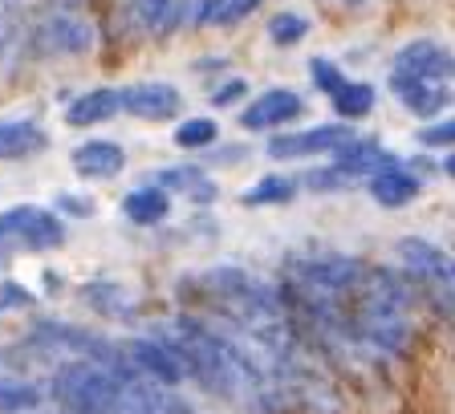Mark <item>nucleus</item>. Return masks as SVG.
Wrapping results in <instances>:
<instances>
[{"instance_id":"nucleus-2","label":"nucleus","mask_w":455,"mask_h":414,"mask_svg":"<svg viewBox=\"0 0 455 414\" xmlns=\"http://www.w3.org/2000/svg\"><path fill=\"white\" fill-rule=\"evenodd\" d=\"M98 41L94 20L85 17L82 9H41L33 17V28H28V49L37 57H82L90 53Z\"/></svg>"},{"instance_id":"nucleus-35","label":"nucleus","mask_w":455,"mask_h":414,"mask_svg":"<svg viewBox=\"0 0 455 414\" xmlns=\"http://www.w3.org/2000/svg\"><path fill=\"white\" fill-rule=\"evenodd\" d=\"M0 53H4V45H0Z\"/></svg>"},{"instance_id":"nucleus-22","label":"nucleus","mask_w":455,"mask_h":414,"mask_svg":"<svg viewBox=\"0 0 455 414\" xmlns=\"http://www.w3.org/2000/svg\"><path fill=\"white\" fill-rule=\"evenodd\" d=\"M268 37H273V45H276V49H293V45H301V41L309 37V17H301V12H293V9L276 12V17L268 20Z\"/></svg>"},{"instance_id":"nucleus-4","label":"nucleus","mask_w":455,"mask_h":414,"mask_svg":"<svg viewBox=\"0 0 455 414\" xmlns=\"http://www.w3.org/2000/svg\"><path fill=\"white\" fill-rule=\"evenodd\" d=\"M390 69H395V74H407V77H419V82L451 85L455 82V49L435 37L403 41V45L390 53Z\"/></svg>"},{"instance_id":"nucleus-14","label":"nucleus","mask_w":455,"mask_h":414,"mask_svg":"<svg viewBox=\"0 0 455 414\" xmlns=\"http://www.w3.org/2000/svg\"><path fill=\"white\" fill-rule=\"evenodd\" d=\"M49 147V134L33 118H0V159H28Z\"/></svg>"},{"instance_id":"nucleus-29","label":"nucleus","mask_w":455,"mask_h":414,"mask_svg":"<svg viewBox=\"0 0 455 414\" xmlns=\"http://www.w3.org/2000/svg\"><path fill=\"white\" fill-rule=\"evenodd\" d=\"M244 94H248L244 77H228L224 85H216V90H212V106H220V110H224V106H236Z\"/></svg>"},{"instance_id":"nucleus-32","label":"nucleus","mask_w":455,"mask_h":414,"mask_svg":"<svg viewBox=\"0 0 455 414\" xmlns=\"http://www.w3.org/2000/svg\"><path fill=\"white\" fill-rule=\"evenodd\" d=\"M439 171H443L447 179H455V151H447V159L439 163Z\"/></svg>"},{"instance_id":"nucleus-33","label":"nucleus","mask_w":455,"mask_h":414,"mask_svg":"<svg viewBox=\"0 0 455 414\" xmlns=\"http://www.w3.org/2000/svg\"><path fill=\"white\" fill-rule=\"evenodd\" d=\"M4 378H17V374H12V358H9V354H0V382H4Z\"/></svg>"},{"instance_id":"nucleus-9","label":"nucleus","mask_w":455,"mask_h":414,"mask_svg":"<svg viewBox=\"0 0 455 414\" xmlns=\"http://www.w3.org/2000/svg\"><path fill=\"white\" fill-rule=\"evenodd\" d=\"M395 256L403 260L415 281H439V284H451V264L455 256L443 252L435 240H423V235H403L395 244Z\"/></svg>"},{"instance_id":"nucleus-19","label":"nucleus","mask_w":455,"mask_h":414,"mask_svg":"<svg viewBox=\"0 0 455 414\" xmlns=\"http://www.w3.org/2000/svg\"><path fill=\"white\" fill-rule=\"evenodd\" d=\"M220 142V123L216 118H183L175 126V147L180 151H208Z\"/></svg>"},{"instance_id":"nucleus-31","label":"nucleus","mask_w":455,"mask_h":414,"mask_svg":"<svg viewBox=\"0 0 455 414\" xmlns=\"http://www.w3.org/2000/svg\"><path fill=\"white\" fill-rule=\"evenodd\" d=\"M228 0H196V12H191V20L196 25H216L220 9H224Z\"/></svg>"},{"instance_id":"nucleus-1","label":"nucleus","mask_w":455,"mask_h":414,"mask_svg":"<svg viewBox=\"0 0 455 414\" xmlns=\"http://www.w3.org/2000/svg\"><path fill=\"white\" fill-rule=\"evenodd\" d=\"M131 378L94 358H69L49 378V398L66 414H114Z\"/></svg>"},{"instance_id":"nucleus-3","label":"nucleus","mask_w":455,"mask_h":414,"mask_svg":"<svg viewBox=\"0 0 455 414\" xmlns=\"http://www.w3.org/2000/svg\"><path fill=\"white\" fill-rule=\"evenodd\" d=\"M9 244H20L25 252H49V248L66 244V224L57 219V211L37 203H17L9 211H0V252Z\"/></svg>"},{"instance_id":"nucleus-15","label":"nucleus","mask_w":455,"mask_h":414,"mask_svg":"<svg viewBox=\"0 0 455 414\" xmlns=\"http://www.w3.org/2000/svg\"><path fill=\"white\" fill-rule=\"evenodd\" d=\"M123 216L139 227H155L171 216V195L159 187V183H151V187H134L131 195L123 199Z\"/></svg>"},{"instance_id":"nucleus-36","label":"nucleus","mask_w":455,"mask_h":414,"mask_svg":"<svg viewBox=\"0 0 455 414\" xmlns=\"http://www.w3.org/2000/svg\"><path fill=\"white\" fill-rule=\"evenodd\" d=\"M0 256H4V252H0Z\"/></svg>"},{"instance_id":"nucleus-18","label":"nucleus","mask_w":455,"mask_h":414,"mask_svg":"<svg viewBox=\"0 0 455 414\" xmlns=\"http://www.w3.org/2000/svg\"><path fill=\"white\" fill-rule=\"evenodd\" d=\"M374 106H379V90L370 82H346L333 94V110H338L341 123H362L374 114Z\"/></svg>"},{"instance_id":"nucleus-26","label":"nucleus","mask_w":455,"mask_h":414,"mask_svg":"<svg viewBox=\"0 0 455 414\" xmlns=\"http://www.w3.org/2000/svg\"><path fill=\"white\" fill-rule=\"evenodd\" d=\"M309 77H313V85L317 90H325V94H338L341 85H346V74H341V66L338 61H330V57H313L309 61Z\"/></svg>"},{"instance_id":"nucleus-24","label":"nucleus","mask_w":455,"mask_h":414,"mask_svg":"<svg viewBox=\"0 0 455 414\" xmlns=\"http://www.w3.org/2000/svg\"><path fill=\"white\" fill-rule=\"evenodd\" d=\"M419 147L423 151H455V114H443L435 123H427L419 131Z\"/></svg>"},{"instance_id":"nucleus-12","label":"nucleus","mask_w":455,"mask_h":414,"mask_svg":"<svg viewBox=\"0 0 455 414\" xmlns=\"http://www.w3.org/2000/svg\"><path fill=\"white\" fill-rule=\"evenodd\" d=\"M69 163H74V171L82 179H114L126 167V151H123V142H114V139H90L82 147H74Z\"/></svg>"},{"instance_id":"nucleus-11","label":"nucleus","mask_w":455,"mask_h":414,"mask_svg":"<svg viewBox=\"0 0 455 414\" xmlns=\"http://www.w3.org/2000/svg\"><path fill=\"white\" fill-rule=\"evenodd\" d=\"M114 414H191L183 398L171 394V386H159L151 378H139L134 374L123 390V402Z\"/></svg>"},{"instance_id":"nucleus-13","label":"nucleus","mask_w":455,"mask_h":414,"mask_svg":"<svg viewBox=\"0 0 455 414\" xmlns=\"http://www.w3.org/2000/svg\"><path fill=\"white\" fill-rule=\"evenodd\" d=\"M114 114H123V90L98 85V90H85L82 98L69 102L66 123L69 126H98V123H110Z\"/></svg>"},{"instance_id":"nucleus-5","label":"nucleus","mask_w":455,"mask_h":414,"mask_svg":"<svg viewBox=\"0 0 455 414\" xmlns=\"http://www.w3.org/2000/svg\"><path fill=\"white\" fill-rule=\"evenodd\" d=\"M350 139H354L350 123H325V126H309V131H276L273 142L265 147V155L276 163L309 159V155H333L341 142Z\"/></svg>"},{"instance_id":"nucleus-10","label":"nucleus","mask_w":455,"mask_h":414,"mask_svg":"<svg viewBox=\"0 0 455 414\" xmlns=\"http://www.w3.org/2000/svg\"><path fill=\"white\" fill-rule=\"evenodd\" d=\"M366 191L374 195V203H379V207H387V211H398V207H407V203H415V199H419V191H423V179H419L415 171H411L407 163L395 155V159L382 163V167L370 175Z\"/></svg>"},{"instance_id":"nucleus-8","label":"nucleus","mask_w":455,"mask_h":414,"mask_svg":"<svg viewBox=\"0 0 455 414\" xmlns=\"http://www.w3.org/2000/svg\"><path fill=\"white\" fill-rule=\"evenodd\" d=\"M183 110V94L171 82H134L123 90V114L142 123H167Z\"/></svg>"},{"instance_id":"nucleus-23","label":"nucleus","mask_w":455,"mask_h":414,"mask_svg":"<svg viewBox=\"0 0 455 414\" xmlns=\"http://www.w3.org/2000/svg\"><path fill=\"white\" fill-rule=\"evenodd\" d=\"M358 175L354 171H346V167H338V163H330V167H313V171H305V179H301V187H309V191H350V187H358Z\"/></svg>"},{"instance_id":"nucleus-34","label":"nucleus","mask_w":455,"mask_h":414,"mask_svg":"<svg viewBox=\"0 0 455 414\" xmlns=\"http://www.w3.org/2000/svg\"><path fill=\"white\" fill-rule=\"evenodd\" d=\"M346 4H362V0H346Z\"/></svg>"},{"instance_id":"nucleus-25","label":"nucleus","mask_w":455,"mask_h":414,"mask_svg":"<svg viewBox=\"0 0 455 414\" xmlns=\"http://www.w3.org/2000/svg\"><path fill=\"white\" fill-rule=\"evenodd\" d=\"M167 4L171 0H131V4H126V20H131L134 28H142V33H159Z\"/></svg>"},{"instance_id":"nucleus-20","label":"nucleus","mask_w":455,"mask_h":414,"mask_svg":"<svg viewBox=\"0 0 455 414\" xmlns=\"http://www.w3.org/2000/svg\"><path fill=\"white\" fill-rule=\"evenodd\" d=\"M212 175H204V167H196V163H183V167H163L155 171V183H159L163 191H180V195H196L204 183H208Z\"/></svg>"},{"instance_id":"nucleus-16","label":"nucleus","mask_w":455,"mask_h":414,"mask_svg":"<svg viewBox=\"0 0 455 414\" xmlns=\"http://www.w3.org/2000/svg\"><path fill=\"white\" fill-rule=\"evenodd\" d=\"M82 297H85V305L94 313H102V317H118V321L134 317V297H131V289L118 281H90L82 289Z\"/></svg>"},{"instance_id":"nucleus-21","label":"nucleus","mask_w":455,"mask_h":414,"mask_svg":"<svg viewBox=\"0 0 455 414\" xmlns=\"http://www.w3.org/2000/svg\"><path fill=\"white\" fill-rule=\"evenodd\" d=\"M41 406V390L20 378H4L0 382V414H28Z\"/></svg>"},{"instance_id":"nucleus-30","label":"nucleus","mask_w":455,"mask_h":414,"mask_svg":"<svg viewBox=\"0 0 455 414\" xmlns=\"http://www.w3.org/2000/svg\"><path fill=\"white\" fill-rule=\"evenodd\" d=\"M57 207H61L66 216H77V219L94 216V199L90 195H69V191H61V195H57Z\"/></svg>"},{"instance_id":"nucleus-6","label":"nucleus","mask_w":455,"mask_h":414,"mask_svg":"<svg viewBox=\"0 0 455 414\" xmlns=\"http://www.w3.org/2000/svg\"><path fill=\"white\" fill-rule=\"evenodd\" d=\"M305 110V98L297 94V90H265L260 98H252V102L244 106V110L236 114V123L244 126V131H281V126L297 123Z\"/></svg>"},{"instance_id":"nucleus-17","label":"nucleus","mask_w":455,"mask_h":414,"mask_svg":"<svg viewBox=\"0 0 455 414\" xmlns=\"http://www.w3.org/2000/svg\"><path fill=\"white\" fill-rule=\"evenodd\" d=\"M297 191H301V179H293V175H265L256 187L240 191V203L244 207H284L297 199Z\"/></svg>"},{"instance_id":"nucleus-27","label":"nucleus","mask_w":455,"mask_h":414,"mask_svg":"<svg viewBox=\"0 0 455 414\" xmlns=\"http://www.w3.org/2000/svg\"><path fill=\"white\" fill-rule=\"evenodd\" d=\"M37 297L17 281H0V313H12V309H33Z\"/></svg>"},{"instance_id":"nucleus-7","label":"nucleus","mask_w":455,"mask_h":414,"mask_svg":"<svg viewBox=\"0 0 455 414\" xmlns=\"http://www.w3.org/2000/svg\"><path fill=\"white\" fill-rule=\"evenodd\" d=\"M390 94L398 98V106L415 118H443L447 110L455 106V90L451 85H435V82H419V77H407V74H395L390 69Z\"/></svg>"},{"instance_id":"nucleus-28","label":"nucleus","mask_w":455,"mask_h":414,"mask_svg":"<svg viewBox=\"0 0 455 414\" xmlns=\"http://www.w3.org/2000/svg\"><path fill=\"white\" fill-rule=\"evenodd\" d=\"M260 4H265V0H228L224 9H220V17H216V25H240V20L244 17H252L256 9H260Z\"/></svg>"}]
</instances>
